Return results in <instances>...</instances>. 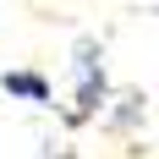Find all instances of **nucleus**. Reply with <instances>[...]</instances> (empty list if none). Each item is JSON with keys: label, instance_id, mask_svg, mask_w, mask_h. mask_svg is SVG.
Listing matches in <instances>:
<instances>
[{"label": "nucleus", "instance_id": "nucleus-1", "mask_svg": "<svg viewBox=\"0 0 159 159\" xmlns=\"http://www.w3.org/2000/svg\"><path fill=\"white\" fill-rule=\"evenodd\" d=\"M110 110V71H104V44L77 39L71 44V126H88Z\"/></svg>", "mask_w": 159, "mask_h": 159}, {"label": "nucleus", "instance_id": "nucleus-2", "mask_svg": "<svg viewBox=\"0 0 159 159\" xmlns=\"http://www.w3.org/2000/svg\"><path fill=\"white\" fill-rule=\"evenodd\" d=\"M0 93L16 99V104H33V110H49L55 104V82L33 66H16V71H0Z\"/></svg>", "mask_w": 159, "mask_h": 159}]
</instances>
